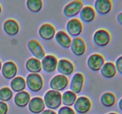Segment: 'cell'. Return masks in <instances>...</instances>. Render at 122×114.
Returning a JSON list of instances; mask_svg holds the SVG:
<instances>
[{
	"instance_id": "6da1fadb",
	"label": "cell",
	"mask_w": 122,
	"mask_h": 114,
	"mask_svg": "<svg viewBox=\"0 0 122 114\" xmlns=\"http://www.w3.org/2000/svg\"><path fill=\"white\" fill-rule=\"evenodd\" d=\"M45 106L50 109H57L62 104L61 94L60 91L50 90L46 91L44 97Z\"/></svg>"
},
{
	"instance_id": "7a4b0ae2",
	"label": "cell",
	"mask_w": 122,
	"mask_h": 114,
	"mask_svg": "<svg viewBox=\"0 0 122 114\" xmlns=\"http://www.w3.org/2000/svg\"><path fill=\"white\" fill-rule=\"evenodd\" d=\"M26 83L30 91L38 92L42 89L44 81L42 77L38 73H30L26 77Z\"/></svg>"
},
{
	"instance_id": "3957f363",
	"label": "cell",
	"mask_w": 122,
	"mask_h": 114,
	"mask_svg": "<svg viewBox=\"0 0 122 114\" xmlns=\"http://www.w3.org/2000/svg\"><path fill=\"white\" fill-rule=\"evenodd\" d=\"M83 7V3L81 0H73L69 2L63 8V14L69 18L78 15Z\"/></svg>"
},
{
	"instance_id": "277c9868",
	"label": "cell",
	"mask_w": 122,
	"mask_h": 114,
	"mask_svg": "<svg viewBox=\"0 0 122 114\" xmlns=\"http://www.w3.org/2000/svg\"><path fill=\"white\" fill-rule=\"evenodd\" d=\"M93 40L96 45L100 47H104L108 45L111 41L110 33L107 30L101 28L95 32Z\"/></svg>"
},
{
	"instance_id": "5b68a950",
	"label": "cell",
	"mask_w": 122,
	"mask_h": 114,
	"mask_svg": "<svg viewBox=\"0 0 122 114\" xmlns=\"http://www.w3.org/2000/svg\"><path fill=\"white\" fill-rule=\"evenodd\" d=\"M66 30L69 35L76 38L82 33L83 24L79 19L73 18L67 23Z\"/></svg>"
},
{
	"instance_id": "8992f818",
	"label": "cell",
	"mask_w": 122,
	"mask_h": 114,
	"mask_svg": "<svg viewBox=\"0 0 122 114\" xmlns=\"http://www.w3.org/2000/svg\"><path fill=\"white\" fill-rule=\"evenodd\" d=\"M69 84V79L66 76L58 74L55 76L51 80L50 87L52 90L60 91L64 90Z\"/></svg>"
},
{
	"instance_id": "52a82bcc",
	"label": "cell",
	"mask_w": 122,
	"mask_h": 114,
	"mask_svg": "<svg viewBox=\"0 0 122 114\" xmlns=\"http://www.w3.org/2000/svg\"><path fill=\"white\" fill-rule=\"evenodd\" d=\"M74 109L80 114L88 113L91 108L92 103L90 99L85 96H80L74 103Z\"/></svg>"
},
{
	"instance_id": "ba28073f",
	"label": "cell",
	"mask_w": 122,
	"mask_h": 114,
	"mask_svg": "<svg viewBox=\"0 0 122 114\" xmlns=\"http://www.w3.org/2000/svg\"><path fill=\"white\" fill-rule=\"evenodd\" d=\"M105 63L104 58L101 54L94 53L89 56L87 60V65L93 71H98Z\"/></svg>"
},
{
	"instance_id": "9c48e42d",
	"label": "cell",
	"mask_w": 122,
	"mask_h": 114,
	"mask_svg": "<svg viewBox=\"0 0 122 114\" xmlns=\"http://www.w3.org/2000/svg\"><path fill=\"white\" fill-rule=\"evenodd\" d=\"M113 8L112 0H95L94 10L100 15H107Z\"/></svg>"
},
{
	"instance_id": "30bf717a",
	"label": "cell",
	"mask_w": 122,
	"mask_h": 114,
	"mask_svg": "<svg viewBox=\"0 0 122 114\" xmlns=\"http://www.w3.org/2000/svg\"><path fill=\"white\" fill-rule=\"evenodd\" d=\"M58 60L55 56L48 55L45 56L41 62L42 68L45 72L51 73L56 71L57 69Z\"/></svg>"
},
{
	"instance_id": "8fae6325",
	"label": "cell",
	"mask_w": 122,
	"mask_h": 114,
	"mask_svg": "<svg viewBox=\"0 0 122 114\" xmlns=\"http://www.w3.org/2000/svg\"><path fill=\"white\" fill-rule=\"evenodd\" d=\"M27 48L30 52L34 56L35 58L38 59H42L45 56V52L39 42L32 39L27 43Z\"/></svg>"
},
{
	"instance_id": "7c38bea8",
	"label": "cell",
	"mask_w": 122,
	"mask_h": 114,
	"mask_svg": "<svg viewBox=\"0 0 122 114\" xmlns=\"http://www.w3.org/2000/svg\"><path fill=\"white\" fill-rule=\"evenodd\" d=\"M38 33L41 38L45 40H51L56 34V28L51 24L44 23L39 27Z\"/></svg>"
},
{
	"instance_id": "4fadbf2b",
	"label": "cell",
	"mask_w": 122,
	"mask_h": 114,
	"mask_svg": "<svg viewBox=\"0 0 122 114\" xmlns=\"http://www.w3.org/2000/svg\"><path fill=\"white\" fill-rule=\"evenodd\" d=\"M45 104L44 99L40 97H34L30 100L28 109L32 113L39 114L45 110Z\"/></svg>"
},
{
	"instance_id": "5bb4252c",
	"label": "cell",
	"mask_w": 122,
	"mask_h": 114,
	"mask_svg": "<svg viewBox=\"0 0 122 114\" xmlns=\"http://www.w3.org/2000/svg\"><path fill=\"white\" fill-rule=\"evenodd\" d=\"M70 48L73 53L77 57L83 55L86 52L85 43L82 38L79 37H76L73 39Z\"/></svg>"
},
{
	"instance_id": "9a60e30c",
	"label": "cell",
	"mask_w": 122,
	"mask_h": 114,
	"mask_svg": "<svg viewBox=\"0 0 122 114\" xmlns=\"http://www.w3.org/2000/svg\"><path fill=\"white\" fill-rule=\"evenodd\" d=\"M83 83H84L83 75L80 72L75 74L71 78V83H70V90L76 94L80 93L83 89Z\"/></svg>"
},
{
	"instance_id": "2e32d148",
	"label": "cell",
	"mask_w": 122,
	"mask_h": 114,
	"mask_svg": "<svg viewBox=\"0 0 122 114\" xmlns=\"http://www.w3.org/2000/svg\"><path fill=\"white\" fill-rule=\"evenodd\" d=\"M57 69L58 72L64 76H69L75 70L73 64L66 59H61L58 61Z\"/></svg>"
},
{
	"instance_id": "e0dca14e",
	"label": "cell",
	"mask_w": 122,
	"mask_h": 114,
	"mask_svg": "<svg viewBox=\"0 0 122 114\" xmlns=\"http://www.w3.org/2000/svg\"><path fill=\"white\" fill-rule=\"evenodd\" d=\"M17 73V66L14 62L7 61L2 66V74L7 79H13Z\"/></svg>"
},
{
	"instance_id": "ac0fdd59",
	"label": "cell",
	"mask_w": 122,
	"mask_h": 114,
	"mask_svg": "<svg viewBox=\"0 0 122 114\" xmlns=\"http://www.w3.org/2000/svg\"><path fill=\"white\" fill-rule=\"evenodd\" d=\"M79 14L80 19L85 23L92 22L96 17V12L94 8L90 5L83 7Z\"/></svg>"
},
{
	"instance_id": "d6986e66",
	"label": "cell",
	"mask_w": 122,
	"mask_h": 114,
	"mask_svg": "<svg viewBox=\"0 0 122 114\" xmlns=\"http://www.w3.org/2000/svg\"><path fill=\"white\" fill-rule=\"evenodd\" d=\"M3 28L4 32L10 36H15L19 33L20 27L17 21L14 19H10L4 23Z\"/></svg>"
},
{
	"instance_id": "ffe728a7",
	"label": "cell",
	"mask_w": 122,
	"mask_h": 114,
	"mask_svg": "<svg viewBox=\"0 0 122 114\" xmlns=\"http://www.w3.org/2000/svg\"><path fill=\"white\" fill-rule=\"evenodd\" d=\"M55 39L57 43L64 49H69L71 44V39L69 34L64 31H59L55 35Z\"/></svg>"
},
{
	"instance_id": "44dd1931",
	"label": "cell",
	"mask_w": 122,
	"mask_h": 114,
	"mask_svg": "<svg viewBox=\"0 0 122 114\" xmlns=\"http://www.w3.org/2000/svg\"><path fill=\"white\" fill-rule=\"evenodd\" d=\"M101 74L104 78H112L115 77L117 74V70L114 63L112 62H105L100 70Z\"/></svg>"
},
{
	"instance_id": "7402d4cb",
	"label": "cell",
	"mask_w": 122,
	"mask_h": 114,
	"mask_svg": "<svg viewBox=\"0 0 122 114\" xmlns=\"http://www.w3.org/2000/svg\"><path fill=\"white\" fill-rule=\"evenodd\" d=\"M30 100V95L26 91L17 92L14 98V102L16 106L20 108H24L29 104Z\"/></svg>"
},
{
	"instance_id": "603a6c76",
	"label": "cell",
	"mask_w": 122,
	"mask_h": 114,
	"mask_svg": "<svg viewBox=\"0 0 122 114\" xmlns=\"http://www.w3.org/2000/svg\"><path fill=\"white\" fill-rule=\"evenodd\" d=\"M26 68L31 73H38L42 70L41 62L39 59L32 57L26 61Z\"/></svg>"
},
{
	"instance_id": "cb8c5ba5",
	"label": "cell",
	"mask_w": 122,
	"mask_h": 114,
	"mask_svg": "<svg viewBox=\"0 0 122 114\" xmlns=\"http://www.w3.org/2000/svg\"><path fill=\"white\" fill-rule=\"evenodd\" d=\"M26 86V80L23 77L17 76L13 78L10 83V87L12 90L15 92H20L23 91Z\"/></svg>"
},
{
	"instance_id": "d4e9b609",
	"label": "cell",
	"mask_w": 122,
	"mask_h": 114,
	"mask_svg": "<svg viewBox=\"0 0 122 114\" xmlns=\"http://www.w3.org/2000/svg\"><path fill=\"white\" fill-rule=\"evenodd\" d=\"M100 102L104 106L110 108L115 104L116 102V97L114 93L108 91L102 94L100 98Z\"/></svg>"
},
{
	"instance_id": "484cf974",
	"label": "cell",
	"mask_w": 122,
	"mask_h": 114,
	"mask_svg": "<svg viewBox=\"0 0 122 114\" xmlns=\"http://www.w3.org/2000/svg\"><path fill=\"white\" fill-rule=\"evenodd\" d=\"M77 99V95L71 90H67L61 95L62 103L66 106H71Z\"/></svg>"
},
{
	"instance_id": "4316f807",
	"label": "cell",
	"mask_w": 122,
	"mask_h": 114,
	"mask_svg": "<svg viewBox=\"0 0 122 114\" xmlns=\"http://www.w3.org/2000/svg\"><path fill=\"white\" fill-rule=\"evenodd\" d=\"M26 7L30 12L37 13L42 8L43 1L42 0H27Z\"/></svg>"
},
{
	"instance_id": "83f0119b",
	"label": "cell",
	"mask_w": 122,
	"mask_h": 114,
	"mask_svg": "<svg viewBox=\"0 0 122 114\" xmlns=\"http://www.w3.org/2000/svg\"><path fill=\"white\" fill-rule=\"evenodd\" d=\"M13 91L7 87H4L0 89V100L2 102H7L13 97Z\"/></svg>"
},
{
	"instance_id": "f1b7e54d",
	"label": "cell",
	"mask_w": 122,
	"mask_h": 114,
	"mask_svg": "<svg viewBox=\"0 0 122 114\" xmlns=\"http://www.w3.org/2000/svg\"><path fill=\"white\" fill-rule=\"evenodd\" d=\"M76 114L75 112L72 108L69 106H64L61 107L58 110V114Z\"/></svg>"
},
{
	"instance_id": "f546056e",
	"label": "cell",
	"mask_w": 122,
	"mask_h": 114,
	"mask_svg": "<svg viewBox=\"0 0 122 114\" xmlns=\"http://www.w3.org/2000/svg\"><path fill=\"white\" fill-rule=\"evenodd\" d=\"M115 66L117 71L120 74L122 75V55L118 57L115 62Z\"/></svg>"
},
{
	"instance_id": "4dcf8cb0",
	"label": "cell",
	"mask_w": 122,
	"mask_h": 114,
	"mask_svg": "<svg viewBox=\"0 0 122 114\" xmlns=\"http://www.w3.org/2000/svg\"><path fill=\"white\" fill-rule=\"evenodd\" d=\"M8 110V107L7 103L0 101V114H7Z\"/></svg>"
},
{
	"instance_id": "1f68e13d",
	"label": "cell",
	"mask_w": 122,
	"mask_h": 114,
	"mask_svg": "<svg viewBox=\"0 0 122 114\" xmlns=\"http://www.w3.org/2000/svg\"><path fill=\"white\" fill-rule=\"evenodd\" d=\"M116 20L119 24L122 26V11L117 14L116 17Z\"/></svg>"
},
{
	"instance_id": "d6a6232c",
	"label": "cell",
	"mask_w": 122,
	"mask_h": 114,
	"mask_svg": "<svg viewBox=\"0 0 122 114\" xmlns=\"http://www.w3.org/2000/svg\"><path fill=\"white\" fill-rule=\"evenodd\" d=\"M41 114H57L54 110H51V109H46V110H43L41 112Z\"/></svg>"
},
{
	"instance_id": "836d02e7",
	"label": "cell",
	"mask_w": 122,
	"mask_h": 114,
	"mask_svg": "<svg viewBox=\"0 0 122 114\" xmlns=\"http://www.w3.org/2000/svg\"><path fill=\"white\" fill-rule=\"evenodd\" d=\"M118 108L122 112V97L119 100V102H118Z\"/></svg>"
},
{
	"instance_id": "e575fe53",
	"label": "cell",
	"mask_w": 122,
	"mask_h": 114,
	"mask_svg": "<svg viewBox=\"0 0 122 114\" xmlns=\"http://www.w3.org/2000/svg\"><path fill=\"white\" fill-rule=\"evenodd\" d=\"M107 114H117V113H116V112H109Z\"/></svg>"
},
{
	"instance_id": "d590c367",
	"label": "cell",
	"mask_w": 122,
	"mask_h": 114,
	"mask_svg": "<svg viewBox=\"0 0 122 114\" xmlns=\"http://www.w3.org/2000/svg\"><path fill=\"white\" fill-rule=\"evenodd\" d=\"M1 68H2V63H1V60H0V71L1 70Z\"/></svg>"
},
{
	"instance_id": "8d00e7d4",
	"label": "cell",
	"mask_w": 122,
	"mask_h": 114,
	"mask_svg": "<svg viewBox=\"0 0 122 114\" xmlns=\"http://www.w3.org/2000/svg\"><path fill=\"white\" fill-rule=\"evenodd\" d=\"M1 12H2V7H1V5H0V14H1Z\"/></svg>"
}]
</instances>
